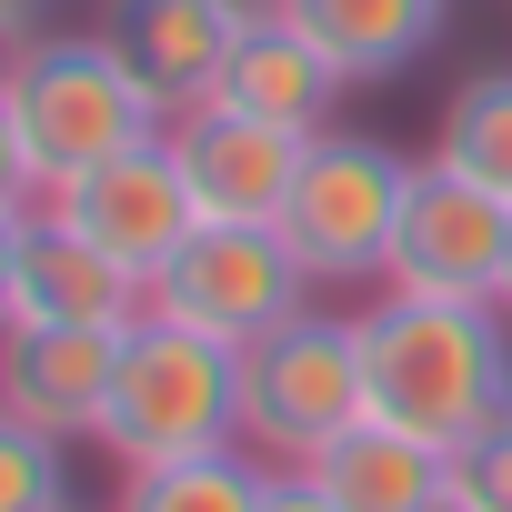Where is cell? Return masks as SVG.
<instances>
[{"label":"cell","instance_id":"22","mask_svg":"<svg viewBox=\"0 0 512 512\" xmlns=\"http://www.w3.org/2000/svg\"><path fill=\"white\" fill-rule=\"evenodd\" d=\"M262 512H342L312 472H292V462H272V492H262Z\"/></svg>","mask_w":512,"mask_h":512},{"label":"cell","instance_id":"4","mask_svg":"<svg viewBox=\"0 0 512 512\" xmlns=\"http://www.w3.org/2000/svg\"><path fill=\"white\" fill-rule=\"evenodd\" d=\"M362 412H372V392H362V322L352 312H292L282 332L241 342V442L262 462L302 472Z\"/></svg>","mask_w":512,"mask_h":512},{"label":"cell","instance_id":"2","mask_svg":"<svg viewBox=\"0 0 512 512\" xmlns=\"http://www.w3.org/2000/svg\"><path fill=\"white\" fill-rule=\"evenodd\" d=\"M0 91H11L21 151H31V171H41V201L171 131V121L141 101V81L111 61L101 31H31L11 61H0Z\"/></svg>","mask_w":512,"mask_h":512},{"label":"cell","instance_id":"10","mask_svg":"<svg viewBox=\"0 0 512 512\" xmlns=\"http://www.w3.org/2000/svg\"><path fill=\"white\" fill-rule=\"evenodd\" d=\"M241 21H251L241 0H101V41H111V61L141 81V101H151L161 121H181V111L211 101V81H221Z\"/></svg>","mask_w":512,"mask_h":512},{"label":"cell","instance_id":"15","mask_svg":"<svg viewBox=\"0 0 512 512\" xmlns=\"http://www.w3.org/2000/svg\"><path fill=\"white\" fill-rule=\"evenodd\" d=\"M342 512H432L442 492H452V462L432 452V442H412V432H392V422H352L322 462H302Z\"/></svg>","mask_w":512,"mask_h":512},{"label":"cell","instance_id":"20","mask_svg":"<svg viewBox=\"0 0 512 512\" xmlns=\"http://www.w3.org/2000/svg\"><path fill=\"white\" fill-rule=\"evenodd\" d=\"M41 201V171L21 151V121H11V91H0V211H31Z\"/></svg>","mask_w":512,"mask_h":512},{"label":"cell","instance_id":"8","mask_svg":"<svg viewBox=\"0 0 512 512\" xmlns=\"http://www.w3.org/2000/svg\"><path fill=\"white\" fill-rule=\"evenodd\" d=\"M51 211H61L71 231H91L121 272H141V292H151V272L171 262V251L201 231V201H191V181H181L171 131H161V141H141V151H121V161H101L91 181L51 191Z\"/></svg>","mask_w":512,"mask_h":512},{"label":"cell","instance_id":"24","mask_svg":"<svg viewBox=\"0 0 512 512\" xmlns=\"http://www.w3.org/2000/svg\"><path fill=\"white\" fill-rule=\"evenodd\" d=\"M432 512H472V502H462V492H442V502H432Z\"/></svg>","mask_w":512,"mask_h":512},{"label":"cell","instance_id":"13","mask_svg":"<svg viewBox=\"0 0 512 512\" xmlns=\"http://www.w3.org/2000/svg\"><path fill=\"white\" fill-rule=\"evenodd\" d=\"M211 101H231L251 121H282V131H332L322 111L342 101V71L312 51V31L292 11H251L231 61H221V81H211Z\"/></svg>","mask_w":512,"mask_h":512},{"label":"cell","instance_id":"1","mask_svg":"<svg viewBox=\"0 0 512 512\" xmlns=\"http://www.w3.org/2000/svg\"><path fill=\"white\" fill-rule=\"evenodd\" d=\"M362 322V392L372 422L432 442L442 462L512 412V312L502 302H432V292H382Z\"/></svg>","mask_w":512,"mask_h":512},{"label":"cell","instance_id":"25","mask_svg":"<svg viewBox=\"0 0 512 512\" xmlns=\"http://www.w3.org/2000/svg\"><path fill=\"white\" fill-rule=\"evenodd\" d=\"M502 312H512V262H502Z\"/></svg>","mask_w":512,"mask_h":512},{"label":"cell","instance_id":"14","mask_svg":"<svg viewBox=\"0 0 512 512\" xmlns=\"http://www.w3.org/2000/svg\"><path fill=\"white\" fill-rule=\"evenodd\" d=\"M272 11H292V21L312 31V51L342 71V91H352V81L412 71V61L442 41V11H452V0H272Z\"/></svg>","mask_w":512,"mask_h":512},{"label":"cell","instance_id":"18","mask_svg":"<svg viewBox=\"0 0 512 512\" xmlns=\"http://www.w3.org/2000/svg\"><path fill=\"white\" fill-rule=\"evenodd\" d=\"M0 512H71V442L0 412Z\"/></svg>","mask_w":512,"mask_h":512},{"label":"cell","instance_id":"17","mask_svg":"<svg viewBox=\"0 0 512 512\" xmlns=\"http://www.w3.org/2000/svg\"><path fill=\"white\" fill-rule=\"evenodd\" d=\"M432 161H452V171H472L482 191L512 201V61L472 71V81L442 101V141H432Z\"/></svg>","mask_w":512,"mask_h":512},{"label":"cell","instance_id":"16","mask_svg":"<svg viewBox=\"0 0 512 512\" xmlns=\"http://www.w3.org/2000/svg\"><path fill=\"white\" fill-rule=\"evenodd\" d=\"M262 492H272V462L251 442H221V452H181V462L121 472L111 512H262Z\"/></svg>","mask_w":512,"mask_h":512},{"label":"cell","instance_id":"23","mask_svg":"<svg viewBox=\"0 0 512 512\" xmlns=\"http://www.w3.org/2000/svg\"><path fill=\"white\" fill-rule=\"evenodd\" d=\"M41 11H51V0H0V61H11V51L41 31Z\"/></svg>","mask_w":512,"mask_h":512},{"label":"cell","instance_id":"7","mask_svg":"<svg viewBox=\"0 0 512 512\" xmlns=\"http://www.w3.org/2000/svg\"><path fill=\"white\" fill-rule=\"evenodd\" d=\"M502 262H512V201L482 191L452 161H422L412 201H402V231H392V262H382V292L502 302Z\"/></svg>","mask_w":512,"mask_h":512},{"label":"cell","instance_id":"19","mask_svg":"<svg viewBox=\"0 0 512 512\" xmlns=\"http://www.w3.org/2000/svg\"><path fill=\"white\" fill-rule=\"evenodd\" d=\"M452 492H462L472 512H512V412L452 452Z\"/></svg>","mask_w":512,"mask_h":512},{"label":"cell","instance_id":"5","mask_svg":"<svg viewBox=\"0 0 512 512\" xmlns=\"http://www.w3.org/2000/svg\"><path fill=\"white\" fill-rule=\"evenodd\" d=\"M412 171L422 161H402L382 131H312L302 181L282 201V241L302 251L312 282H382L402 201H412Z\"/></svg>","mask_w":512,"mask_h":512},{"label":"cell","instance_id":"26","mask_svg":"<svg viewBox=\"0 0 512 512\" xmlns=\"http://www.w3.org/2000/svg\"><path fill=\"white\" fill-rule=\"evenodd\" d=\"M71 512H81V502H71Z\"/></svg>","mask_w":512,"mask_h":512},{"label":"cell","instance_id":"21","mask_svg":"<svg viewBox=\"0 0 512 512\" xmlns=\"http://www.w3.org/2000/svg\"><path fill=\"white\" fill-rule=\"evenodd\" d=\"M21 251H31V211H0V332H11V302H21Z\"/></svg>","mask_w":512,"mask_h":512},{"label":"cell","instance_id":"3","mask_svg":"<svg viewBox=\"0 0 512 512\" xmlns=\"http://www.w3.org/2000/svg\"><path fill=\"white\" fill-rule=\"evenodd\" d=\"M91 442L121 472H151V462L241 442V352L211 342V332H191V322L141 312L121 332V372H111V402H101V432Z\"/></svg>","mask_w":512,"mask_h":512},{"label":"cell","instance_id":"12","mask_svg":"<svg viewBox=\"0 0 512 512\" xmlns=\"http://www.w3.org/2000/svg\"><path fill=\"white\" fill-rule=\"evenodd\" d=\"M151 312L141 272H121L91 231H71L51 201L31 211V251H21V302L11 322H41V332H131Z\"/></svg>","mask_w":512,"mask_h":512},{"label":"cell","instance_id":"11","mask_svg":"<svg viewBox=\"0 0 512 512\" xmlns=\"http://www.w3.org/2000/svg\"><path fill=\"white\" fill-rule=\"evenodd\" d=\"M111 372H121V332H41V322L0 332V412L51 432V442H91L101 432Z\"/></svg>","mask_w":512,"mask_h":512},{"label":"cell","instance_id":"6","mask_svg":"<svg viewBox=\"0 0 512 512\" xmlns=\"http://www.w3.org/2000/svg\"><path fill=\"white\" fill-rule=\"evenodd\" d=\"M151 312L241 352V342L282 332L292 312H312V272H302V251L272 221H201L171 262L151 272Z\"/></svg>","mask_w":512,"mask_h":512},{"label":"cell","instance_id":"9","mask_svg":"<svg viewBox=\"0 0 512 512\" xmlns=\"http://www.w3.org/2000/svg\"><path fill=\"white\" fill-rule=\"evenodd\" d=\"M171 151H181V181H191L201 221H272L282 231V201L302 181L312 131H282V121L231 111V101H201V111L171 121Z\"/></svg>","mask_w":512,"mask_h":512}]
</instances>
